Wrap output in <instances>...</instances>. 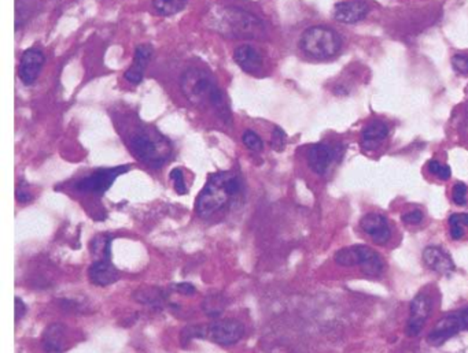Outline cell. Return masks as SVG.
Wrapping results in <instances>:
<instances>
[{
	"mask_svg": "<svg viewBox=\"0 0 468 353\" xmlns=\"http://www.w3.org/2000/svg\"><path fill=\"white\" fill-rule=\"evenodd\" d=\"M171 179L173 181V186H175V190L179 193V194H186L187 193V186H186V181H184V173L180 168H176L171 172Z\"/></svg>",
	"mask_w": 468,
	"mask_h": 353,
	"instance_id": "obj_24",
	"label": "cell"
},
{
	"mask_svg": "<svg viewBox=\"0 0 468 353\" xmlns=\"http://www.w3.org/2000/svg\"><path fill=\"white\" fill-rule=\"evenodd\" d=\"M468 186L463 182H458L452 190V199L458 206H465L467 203Z\"/></svg>",
	"mask_w": 468,
	"mask_h": 353,
	"instance_id": "obj_25",
	"label": "cell"
},
{
	"mask_svg": "<svg viewBox=\"0 0 468 353\" xmlns=\"http://www.w3.org/2000/svg\"><path fill=\"white\" fill-rule=\"evenodd\" d=\"M287 143V134L284 130L279 126H275L272 130V137H270V145L276 152H281L286 147Z\"/></svg>",
	"mask_w": 468,
	"mask_h": 353,
	"instance_id": "obj_23",
	"label": "cell"
},
{
	"mask_svg": "<svg viewBox=\"0 0 468 353\" xmlns=\"http://www.w3.org/2000/svg\"><path fill=\"white\" fill-rule=\"evenodd\" d=\"M153 47L150 44H140L136 47L135 50V58L134 63L132 66L125 71L124 77L128 82L131 84H140L143 81V77H144V73H146V69L151 60V57H153Z\"/></svg>",
	"mask_w": 468,
	"mask_h": 353,
	"instance_id": "obj_16",
	"label": "cell"
},
{
	"mask_svg": "<svg viewBox=\"0 0 468 353\" xmlns=\"http://www.w3.org/2000/svg\"><path fill=\"white\" fill-rule=\"evenodd\" d=\"M370 14V4L367 0H345L336 3L333 11L335 21L339 24H357Z\"/></svg>",
	"mask_w": 468,
	"mask_h": 353,
	"instance_id": "obj_9",
	"label": "cell"
},
{
	"mask_svg": "<svg viewBox=\"0 0 468 353\" xmlns=\"http://www.w3.org/2000/svg\"><path fill=\"white\" fill-rule=\"evenodd\" d=\"M453 69L460 74H468V55L458 54L452 58Z\"/></svg>",
	"mask_w": 468,
	"mask_h": 353,
	"instance_id": "obj_26",
	"label": "cell"
},
{
	"mask_svg": "<svg viewBox=\"0 0 468 353\" xmlns=\"http://www.w3.org/2000/svg\"><path fill=\"white\" fill-rule=\"evenodd\" d=\"M360 226L376 244H386L390 239L392 230L389 222L381 214H367L361 219Z\"/></svg>",
	"mask_w": 468,
	"mask_h": 353,
	"instance_id": "obj_14",
	"label": "cell"
},
{
	"mask_svg": "<svg viewBox=\"0 0 468 353\" xmlns=\"http://www.w3.org/2000/svg\"><path fill=\"white\" fill-rule=\"evenodd\" d=\"M449 226L466 228L468 226V214H453L449 218Z\"/></svg>",
	"mask_w": 468,
	"mask_h": 353,
	"instance_id": "obj_28",
	"label": "cell"
},
{
	"mask_svg": "<svg viewBox=\"0 0 468 353\" xmlns=\"http://www.w3.org/2000/svg\"><path fill=\"white\" fill-rule=\"evenodd\" d=\"M112 257L105 256L95 260L88 269V277L96 287H109L119 280V271L113 266Z\"/></svg>",
	"mask_w": 468,
	"mask_h": 353,
	"instance_id": "obj_13",
	"label": "cell"
},
{
	"mask_svg": "<svg viewBox=\"0 0 468 353\" xmlns=\"http://www.w3.org/2000/svg\"><path fill=\"white\" fill-rule=\"evenodd\" d=\"M441 168H442V165H441L438 161H430V162H428V165H427V169H428V172H430L431 174H434V176H438V173H440Z\"/></svg>",
	"mask_w": 468,
	"mask_h": 353,
	"instance_id": "obj_32",
	"label": "cell"
},
{
	"mask_svg": "<svg viewBox=\"0 0 468 353\" xmlns=\"http://www.w3.org/2000/svg\"><path fill=\"white\" fill-rule=\"evenodd\" d=\"M26 311H28L26 304L19 297H15V322L17 323L26 315Z\"/></svg>",
	"mask_w": 468,
	"mask_h": 353,
	"instance_id": "obj_30",
	"label": "cell"
},
{
	"mask_svg": "<svg viewBox=\"0 0 468 353\" xmlns=\"http://www.w3.org/2000/svg\"><path fill=\"white\" fill-rule=\"evenodd\" d=\"M242 192L241 178L231 172L214 173L197 197L196 211L201 218H209L223 210Z\"/></svg>",
	"mask_w": 468,
	"mask_h": 353,
	"instance_id": "obj_3",
	"label": "cell"
},
{
	"mask_svg": "<svg viewBox=\"0 0 468 353\" xmlns=\"http://www.w3.org/2000/svg\"><path fill=\"white\" fill-rule=\"evenodd\" d=\"M451 176H452V170H451V168L448 166V165H442V168H441V170H440V173H438V178L440 179H442V181H447V179H449L451 178Z\"/></svg>",
	"mask_w": 468,
	"mask_h": 353,
	"instance_id": "obj_33",
	"label": "cell"
},
{
	"mask_svg": "<svg viewBox=\"0 0 468 353\" xmlns=\"http://www.w3.org/2000/svg\"><path fill=\"white\" fill-rule=\"evenodd\" d=\"M131 170L130 165L103 168L92 172L74 183V189L81 193H92L95 196H103L116 182V179Z\"/></svg>",
	"mask_w": 468,
	"mask_h": 353,
	"instance_id": "obj_7",
	"label": "cell"
},
{
	"mask_svg": "<svg viewBox=\"0 0 468 353\" xmlns=\"http://www.w3.org/2000/svg\"><path fill=\"white\" fill-rule=\"evenodd\" d=\"M135 156L144 165L159 169L172 154V145L155 127L141 126L136 129L128 140Z\"/></svg>",
	"mask_w": 468,
	"mask_h": 353,
	"instance_id": "obj_4",
	"label": "cell"
},
{
	"mask_svg": "<svg viewBox=\"0 0 468 353\" xmlns=\"http://www.w3.org/2000/svg\"><path fill=\"white\" fill-rule=\"evenodd\" d=\"M431 312V300L427 294L419 293L410 302V315L406 325V334L416 337L422 332Z\"/></svg>",
	"mask_w": 468,
	"mask_h": 353,
	"instance_id": "obj_10",
	"label": "cell"
},
{
	"mask_svg": "<svg viewBox=\"0 0 468 353\" xmlns=\"http://www.w3.org/2000/svg\"><path fill=\"white\" fill-rule=\"evenodd\" d=\"M44 62H46L44 54L40 50L37 48L26 50L19 60V67H18L19 80L25 85H33L43 70Z\"/></svg>",
	"mask_w": 468,
	"mask_h": 353,
	"instance_id": "obj_11",
	"label": "cell"
},
{
	"mask_svg": "<svg viewBox=\"0 0 468 353\" xmlns=\"http://www.w3.org/2000/svg\"><path fill=\"white\" fill-rule=\"evenodd\" d=\"M243 325L235 319H224L203 326V338L218 345H234L243 337Z\"/></svg>",
	"mask_w": 468,
	"mask_h": 353,
	"instance_id": "obj_8",
	"label": "cell"
},
{
	"mask_svg": "<svg viewBox=\"0 0 468 353\" xmlns=\"http://www.w3.org/2000/svg\"><path fill=\"white\" fill-rule=\"evenodd\" d=\"M463 235H465V228L451 226V237H452V239H460Z\"/></svg>",
	"mask_w": 468,
	"mask_h": 353,
	"instance_id": "obj_34",
	"label": "cell"
},
{
	"mask_svg": "<svg viewBox=\"0 0 468 353\" xmlns=\"http://www.w3.org/2000/svg\"><path fill=\"white\" fill-rule=\"evenodd\" d=\"M180 89L193 106L211 109L228 125L232 122V114L223 91L206 70L198 67L186 70L180 78Z\"/></svg>",
	"mask_w": 468,
	"mask_h": 353,
	"instance_id": "obj_1",
	"label": "cell"
},
{
	"mask_svg": "<svg viewBox=\"0 0 468 353\" xmlns=\"http://www.w3.org/2000/svg\"><path fill=\"white\" fill-rule=\"evenodd\" d=\"M175 291L177 293L184 294V296H191V294L196 293V287L193 284H189V282H182V284H177L175 287Z\"/></svg>",
	"mask_w": 468,
	"mask_h": 353,
	"instance_id": "obj_31",
	"label": "cell"
},
{
	"mask_svg": "<svg viewBox=\"0 0 468 353\" xmlns=\"http://www.w3.org/2000/svg\"><path fill=\"white\" fill-rule=\"evenodd\" d=\"M209 26L228 39L259 40L264 36L266 28L259 17L239 7H223L209 17Z\"/></svg>",
	"mask_w": 468,
	"mask_h": 353,
	"instance_id": "obj_2",
	"label": "cell"
},
{
	"mask_svg": "<svg viewBox=\"0 0 468 353\" xmlns=\"http://www.w3.org/2000/svg\"><path fill=\"white\" fill-rule=\"evenodd\" d=\"M15 197H17V200L19 201V203H29V201H32V199H33V196H32V193L25 188V186H18L17 188V190H15Z\"/></svg>",
	"mask_w": 468,
	"mask_h": 353,
	"instance_id": "obj_29",
	"label": "cell"
},
{
	"mask_svg": "<svg viewBox=\"0 0 468 353\" xmlns=\"http://www.w3.org/2000/svg\"><path fill=\"white\" fill-rule=\"evenodd\" d=\"M224 307H225V300H223V297L220 294L207 296L203 301V309H205L206 315H209L210 318L220 316Z\"/></svg>",
	"mask_w": 468,
	"mask_h": 353,
	"instance_id": "obj_21",
	"label": "cell"
},
{
	"mask_svg": "<svg viewBox=\"0 0 468 353\" xmlns=\"http://www.w3.org/2000/svg\"><path fill=\"white\" fill-rule=\"evenodd\" d=\"M242 141L253 152H261L264 150L263 138L253 130H246L242 136Z\"/></svg>",
	"mask_w": 468,
	"mask_h": 353,
	"instance_id": "obj_22",
	"label": "cell"
},
{
	"mask_svg": "<svg viewBox=\"0 0 468 353\" xmlns=\"http://www.w3.org/2000/svg\"><path fill=\"white\" fill-rule=\"evenodd\" d=\"M234 59L238 66L249 74H257L263 69V57L254 47L249 44L239 46L234 53Z\"/></svg>",
	"mask_w": 468,
	"mask_h": 353,
	"instance_id": "obj_17",
	"label": "cell"
},
{
	"mask_svg": "<svg viewBox=\"0 0 468 353\" xmlns=\"http://www.w3.org/2000/svg\"><path fill=\"white\" fill-rule=\"evenodd\" d=\"M335 262L345 267L360 266L363 274L367 277H379L385 270V262L381 255L365 245L342 248L335 253Z\"/></svg>",
	"mask_w": 468,
	"mask_h": 353,
	"instance_id": "obj_6",
	"label": "cell"
},
{
	"mask_svg": "<svg viewBox=\"0 0 468 353\" xmlns=\"http://www.w3.org/2000/svg\"><path fill=\"white\" fill-rule=\"evenodd\" d=\"M402 221L405 224H409V225H417V224H420L423 221V212L419 211V210L406 212L405 215H402Z\"/></svg>",
	"mask_w": 468,
	"mask_h": 353,
	"instance_id": "obj_27",
	"label": "cell"
},
{
	"mask_svg": "<svg viewBox=\"0 0 468 353\" xmlns=\"http://www.w3.org/2000/svg\"><path fill=\"white\" fill-rule=\"evenodd\" d=\"M300 47L311 58L326 60L340 51L342 39L331 28L312 26L302 33Z\"/></svg>",
	"mask_w": 468,
	"mask_h": 353,
	"instance_id": "obj_5",
	"label": "cell"
},
{
	"mask_svg": "<svg viewBox=\"0 0 468 353\" xmlns=\"http://www.w3.org/2000/svg\"><path fill=\"white\" fill-rule=\"evenodd\" d=\"M189 0H153L151 7L158 15L169 17L184 10Z\"/></svg>",
	"mask_w": 468,
	"mask_h": 353,
	"instance_id": "obj_20",
	"label": "cell"
},
{
	"mask_svg": "<svg viewBox=\"0 0 468 353\" xmlns=\"http://www.w3.org/2000/svg\"><path fill=\"white\" fill-rule=\"evenodd\" d=\"M43 348L47 353L65 351V327L60 323L50 325L43 333Z\"/></svg>",
	"mask_w": 468,
	"mask_h": 353,
	"instance_id": "obj_19",
	"label": "cell"
},
{
	"mask_svg": "<svg viewBox=\"0 0 468 353\" xmlns=\"http://www.w3.org/2000/svg\"><path fill=\"white\" fill-rule=\"evenodd\" d=\"M423 262L430 270L444 275L453 273L456 269L449 253L438 245H430L423 251Z\"/></svg>",
	"mask_w": 468,
	"mask_h": 353,
	"instance_id": "obj_12",
	"label": "cell"
},
{
	"mask_svg": "<svg viewBox=\"0 0 468 353\" xmlns=\"http://www.w3.org/2000/svg\"><path fill=\"white\" fill-rule=\"evenodd\" d=\"M334 159V150L323 143L313 144L308 151V165L318 176L326 174Z\"/></svg>",
	"mask_w": 468,
	"mask_h": 353,
	"instance_id": "obj_15",
	"label": "cell"
},
{
	"mask_svg": "<svg viewBox=\"0 0 468 353\" xmlns=\"http://www.w3.org/2000/svg\"><path fill=\"white\" fill-rule=\"evenodd\" d=\"M389 136V126L383 120H372L361 133V145L365 151L375 150Z\"/></svg>",
	"mask_w": 468,
	"mask_h": 353,
	"instance_id": "obj_18",
	"label": "cell"
}]
</instances>
